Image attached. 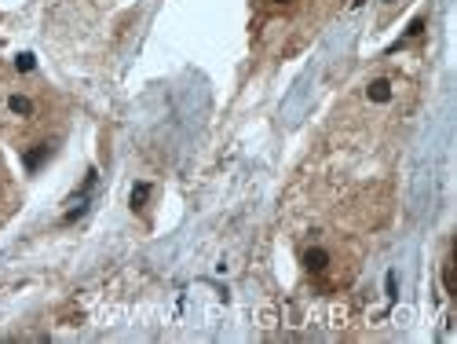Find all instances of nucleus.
Listing matches in <instances>:
<instances>
[{
	"instance_id": "f257e3e1",
	"label": "nucleus",
	"mask_w": 457,
	"mask_h": 344,
	"mask_svg": "<svg viewBox=\"0 0 457 344\" xmlns=\"http://www.w3.org/2000/svg\"><path fill=\"white\" fill-rule=\"evenodd\" d=\"M340 0H256V33L275 52H289L337 12Z\"/></svg>"
}]
</instances>
